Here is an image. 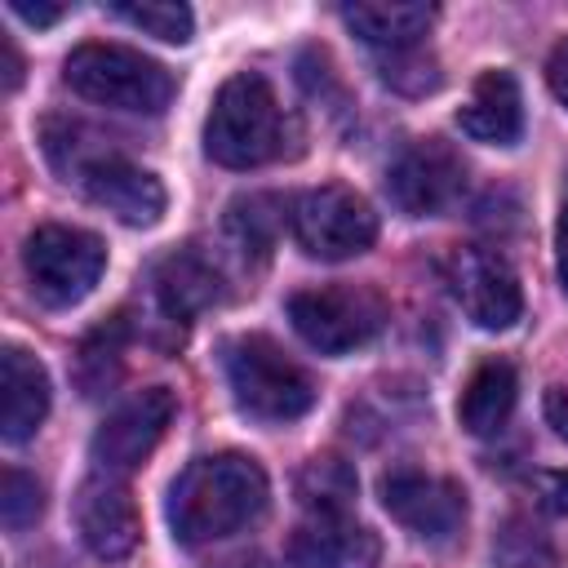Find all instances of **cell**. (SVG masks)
I'll return each mask as SVG.
<instances>
[{"label":"cell","mask_w":568,"mask_h":568,"mask_svg":"<svg viewBox=\"0 0 568 568\" xmlns=\"http://www.w3.org/2000/svg\"><path fill=\"white\" fill-rule=\"evenodd\" d=\"M75 178H80V186H84V195L93 204H102L106 213H115L129 226L160 222L164 200H169L164 195V182L151 169H142V164H133L124 155H111V151L80 160L75 164Z\"/></svg>","instance_id":"7c38bea8"},{"label":"cell","mask_w":568,"mask_h":568,"mask_svg":"<svg viewBox=\"0 0 568 568\" xmlns=\"http://www.w3.org/2000/svg\"><path fill=\"white\" fill-rule=\"evenodd\" d=\"M377 555V532L351 515H306L288 537L293 568H373Z\"/></svg>","instance_id":"5bb4252c"},{"label":"cell","mask_w":568,"mask_h":568,"mask_svg":"<svg viewBox=\"0 0 568 568\" xmlns=\"http://www.w3.org/2000/svg\"><path fill=\"white\" fill-rule=\"evenodd\" d=\"M40 510H44V488L36 484V475H27L18 466H4V475H0V519H4V528L22 532L40 519Z\"/></svg>","instance_id":"cb8c5ba5"},{"label":"cell","mask_w":568,"mask_h":568,"mask_svg":"<svg viewBox=\"0 0 568 568\" xmlns=\"http://www.w3.org/2000/svg\"><path fill=\"white\" fill-rule=\"evenodd\" d=\"M444 280L457 297V306L466 311V320L475 328H510L519 315H524V293H519V280L515 271L493 253V248H479V244H457L444 262Z\"/></svg>","instance_id":"ba28073f"},{"label":"cell","mask_w":568,"mask_h":568,"mask_svg":"<svg viewBox=\"0 0 568 568\" xmlns=\"http://www.w3.org/2000/svg\"><path fill=\"white\" fill-rule=\"evenodd\" d=\"M111 13L124 18L129 27L164 40V44H186L191 40V27H195L191 9L186 4H173V0H120V4H111Z\"/></svg>","instance_id":"7402d4cb"},{"label":"cell","mask_w":568,"mask_h":568,"mask_svg":"<svg viewBox=\"0 0 568 568\" xmlns=\"http://www.w3.org/2000/svg\"><path fill=\"white\" fill-rule=\"evenodd\" d=\"M528 488H532V497H537L546 510L568 515V470H537V475L528 479Z\"/></svg>","instance_id":"d4e9b609"},{"label":"cell","mask_w":568,"mask_h":568,"mask_svg":"<svg viewBox=\"0 0 568 568\" xmlns=\"http://www.w3.org/2000/svg\"><path fill=\"white\" fill-rule=\"evenodd\" d=\"M546 80H550V93L568 106V40H559L550 49V62H546Z\"/></svg>","instance_id":"4316f807"},{"label":"cell","mask_w":568,"mask_h":568,"mask_svg":"<svg viewBox=\"0 0 568 568\" xmlns=\"http://www.w3.org/2000/svg\"><path fill=\"white\" fill-rule=\"evenodd\" d=\"M555 262H559V280L568 293V204L559 209V222H555Z\"/></svg>","instance_id":"f1b7e54d"},{"label":"cell","mask_w":568,"mask_h":568,"mask_svg":"<svg viewBox=\"0 0 568 568\" xmlns=\"http://www.w3.org/2000/svg\"><path fill=\"white\" fill-rule=\"evenodd\" d=\"M493 568H559V555L541 524L510 515L493 541Z\"/></svg>","instance_id":"44dd1931"},{"label":"cell","mask_w":568,"mask_h":568,"mask_svg":"<svg viewBox=\"0 0 568 568\" xmlns=\"http://www.w3.org/2000/svg\"><path fill=\"white\" fill-rule=\"evenodd\" d=\"M0 435L9 444H22L40 430L49 413V373L36 355L22 346H4L0 355Z\"/></svg>","instance_id":"9a60e30c"},{"label":"cell","mask_w":568,"mask_h":568,"mask_svg":"<svg viewBox=\"0 0 568 568\" xmlns=\"http://www.w3.org/2000/svg\"><path fill=\"white\" fill-rule=\"evenodd\" d=\"M355 470L351 462L324 453V457H311L302 470H297V501L311 510V515H346L351 501H355Z\"/></svg>","instance_id":"ffe728a7"},{"label":"cell","mask_w":568,"mask_h":568,"mask_svg":"<svg viewBox=\"0 0 568 568\" xmlns=\"http://www.w3.org/2000/svg\"><path fill=\"white\" fill-rule=\"evenodd\" d=\"M266 470L244 453L195 457L169 488V528L178 541L200 546L248 528L266 510Z\"/></svg>","instance_id":"6da1fadb"},{"label":"cell","mask_w":568,"mask_h":568,"mask_svg":"<svg viewBox=\"0 0 568 568\" xmlns=\"http://www.w3.org/2000/svg\"><path fill=\"white\" fill-rule=\"evenodd\" d=\"M226 382L235 404L257 422H293L315 404L306 368L262 333L235 337L226 346Z\"/></svg>","instance_id":"277c9868"},{"label":"cell","mask_w":568,"mask_h":568,"mask_svg":"<svg viewBox=\"0 0 568 568\" xmlns=\"http://www.w3.org/2000/svg\"><path fill=\"white\" fill-rule=\"evenodd\" d=\"M204 151L222 169H257L284 151V115L266 75L240 71L217 89L204 120Z\"/></svg>","instance_id":"7a4b0ae2"},{"label":"cell","mask_w":568,"mask_h":568,"mask_svg":"<svg viewBox=\"0 0 568 568\" xmlns=\"http://www.w3.org/2000/svg\"><path fill=\"white\" fill-rule=\"evenodd\" d=\"M288 320L306 346L320 355H346L373 342L386 324V306L364 284H324L288 297Z\"/></svg>","instance_id":"52a82bcc"},{"label":"cell","mask_w":568,"mask_h":568,"mask_svg":"<svg viewBox=\"0 0 568 568\" xmlns=\"http://www.w3.org/2000/svg\"><path fill=\"white\" fill-rule=\"evenodd\" d=\"M293 240L306 257H320V262H346L364 248H373L377 240V213L373 204L342 186V182H324V186H311L293 200Z\"/></svg>","instance_id":"5b68a950"},{"label":"cell","mask_w":568,"mask_h":568,"mask_svg":"<svg viewBox=\"0 0 568 568\" xmlns=\"http://www.w3.org/2000/svg\"><path fill=\"white\" fill-rule=\"evenodd\" d=\"M22 266L31 280V293L44 306H75L80 297L93 293L106 266V248L93 231L80 226H36L22 244Z\"/></svg>","instance_id":"8992f818"},{"label":"cell","mask_w":568,"mask_h":568,"mask_svg":"<svg viewBox=\"0 0 568 568\" xmlns=\"http://www.w3.org/2000/svg\"><path fill=\"white\" fill-rule=\"evenodd\" d=\"M377 493H382L386 515L395 524H404L413 537L448 541L466 524V493H462L457 479L426 475V470H413V466H395V470L382 475Z\"/></svg>","instance_id":"9c48e42d"},{"label":"cell","mask_w":568,"mask_h":568,"mask_svg":"<svg viewBox=\"0 0 568 568\" xmlns=\"http://www.w3.org/2000/svg\"><path fill=\"white\" fill-rule=\"evenodd\" d=\"M377 75L390 89L408 93V98H422V93L439 89V67L422 44L417 49H399V53H377Z\"/></svg>","instance_id":"603a6c76"},{"label":"cell","mask_w":568,"mask_h":568,"mask_svg":"<svg viewBox=\"0 0 568 568\" xmlns=\"http://www.w3.org/2000/svg\"><path fill=\"white\" fill-rule=\"evenodd\" d=\"M0 53H4V93H13L22 80V58H18L13 40H0Z\"/></svg>","instance_id":"f546056e"},{"label":"cell","mask_w":568,"mask_h":568,"mask_svg":"<svg viewBox=\"0 0 568 568\" xmlns=\"http://www.w3.org/2000/svg\"><path fill=\"white\" fill-rule=\"evenodd\" d=\"M75 528H80V541L98 559H106V564L129 559L138 550V537H142L133 493L115 475H93L75 493Z\"/></svg>","instance_id":"4fadbf2b"},{"label":"cell","mask_w":568,"mask_h":568,"mask_svg":"<svg viewBox=\"0 0 568 568\" xmlns=\"http://www.w3.org/2000/svg\"><path fill=\"white\" fill-rule=\"evenodd\" d=\"M342 22L377 53H399L417 49L422 36L435 22V4H408V0H355L342 4Z\"/></svg>","instance_id":"e0dca14e"},{"label":"cell","mask_w":568,"mask_h":568,"mask_svg":"<svg viewBox=\"0 0 568 568\" xmlns=\"http://www.w3.org/2000/svg\"><path fill=\"white\" fill-rule=\"evenodd\" d=\"M62 80L71 84V93H80L98 106L133 111V115H160L178 89L173 71L160 67L155 58L124 49V44H98V40L67 53Z\"/></svg>","instance_id":"3957f363"},{"label":"cell","mask_w":568,"mask_h":568,"mask_svg":"<svg viewBox=\"0 0 568 568\" xmlns=\"http://www.w3.org/2000/svg\"><path fill=\"white\" fill-rule=\"evenodd\" d=\"M466 186V164L444 138H422L395 155L386 169V195L408 217H435L444 213Z\"/></svg>","instance_id":"30bf717a"},{"label":"cell","mask_w":568,"mask_h":568,"mask_svg":"<svg viewBox=\"0 0 568 568\" xmlns=\"http://www.w3.org/2000/svg\"><path fill=\"white\" fill-rule=\"evenodd\" d=\"M155 297L173 320H191L217 297V266L186 244L155 266Z\"/></svg>","instance_id":"ac0fdd59"},{"label":"cell","mask_w":568,"mask_h":568,"mask_svg":"<svg viewBox=\"0 0 568 568\" xmlns=\"http://www.w3.org/2000/svg\"><path fill=\"white\" fill-rule=\"evenodd\" d=\"M169 417H173V395L164 386H146V390L129 395L124 404H115L106 413V422L93 430V444H89L98 470L102 475L138 470L151 457V448L160 444Z\"/></svg>","instance_id":"8fae6325"},{"label":"cell","mask_w":568,"mask_h":568,"mask_svg":"<svg viewBox=\"0 0 568 568\" xmlns=\"http://www.w3.org/2000/svg\"><path fill=\"white\" fill-rule=\"evenodd\" d=\"M466 138L488 146H510L524 133V93L510 71H484L470 89V102L457 111Z\"/></svg>","instance_id":"2e32d148"},{"label":"cell","mask_w":568,"mask_h":568,"mask_svg":"<svg viewBox=\"0 0 568 568\" xmlns=\"http://www.w3.org/2000/svg\"><path fill=\"white\" fill-rule=\"evenodd\" d=\"M546 422L555 426V435L568 439V390L564 386H550L546 390Z\"/></svg>","instance_id":"83f0119b"},{"label":"cell","mask_w":568,"mask_h":568,"mask_svg":"<svg viewBox=\"0 0 568 568\" xmlns=\"http://www.w3.org/2000/svg\"><path fill=\"white\" fill-rule=\"evenodd\" d=\"M515 395H519L515 368L506 359H488L470 373V382L457 399V417L470 435H497L515 413Z\"/></svg>","instance_id":"d6986e66"},{"label":"cell","mask_w":568,"mask_h":568,"mask_svg":"<svg viewBox=\"0 0 568 568\" xmlns=\"http://www.w3.org/2000/svg\"><path fill=\"white\" fill-rule=\"evenodd\" d=\"M9 9L22 18V22H31V27H53V22H62L67 18V4H31V0H9Z\"/></svg>","instance_id":"484cf974"}]
</instances>
